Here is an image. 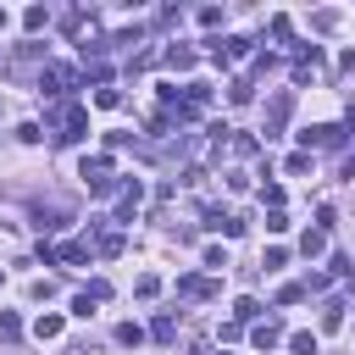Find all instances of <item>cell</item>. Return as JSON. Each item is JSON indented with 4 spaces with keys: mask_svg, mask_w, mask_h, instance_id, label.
Masks as SVG:
<instances>
[{
    "mask_svg": "<svg viewBox=\"0 0 355 355\" xmlns=\"http://www.w3.org/2000/svg\"><path fill=\"white\" fill-rule=\"evenodd\" d=\"M50 128H55V144H78L89 133V111L78 100H61V105H50Z\"/></svg>",
    "mask_w": 355,
    "mask_h": 355,
    "instance_id": "1",
    "label": "cell"
},
{
    "mask_svg": "<svg viewBox=\"0 0 355 355\" xmlns=\"http://www.w3.org/2000/svg\"><path fill=\"white\" fill-rule=\"evenodd\" d=\"M78 178L89 183V194H116V189H122V178H116V166H111V155H83V166H78Z\"/></svg>",
    "mask_w": 355,
    "mask_h": 355,
    "instance_id": "2",
    "label": "cell"
},
{
    "mask_svg": "<svg viewBox=\"0 0 355 355\" xmlns=\"http://www.w3.org/2000/svg\"><path fill=\"white\" fill-rule=\"evenodd\" d=\"M78 83H83V72H78V67H55V61H50V67L39 72V94H50L55 105H61V100H67Z\"/></svg>",
    "mask_w": 355,
    "mask_h": 355,
    "instance_id": "3",
    "label": "cell"
},
{
    "mask_svg": "<svg viewBox=\"0 0 355 355\" xmlns=\"http://www.w3.org/2000/svg\"><path fill=\"white\" fill-rule=\"evenodd\" d=\"M300 144H305V155H311V150H338V144H344V128H333V122L300 128Z\"/></svg>",
    "mask_w": 355,
    "mask_h": 355,
    "instance_id": "4",
    "label": "cell"
},
{
    "mask_svg": "<svg viewBox=\"0 0 355 355\" xmlns=\"http://www.w3.org/2000/svg\"><path fill=\"white\" fill-rule=\"evenodd\" d=\"M288 111H294V94H288V89H277V94H272V105H266V128H261V133H266V139H277V133H283V122H288Z\"/></svg>",
    "mask_w": 355,
    "mask_h": 355,
    "instance_id": "5",
    "label": "cell"
},
{
    "mask_svg": "<svg viewBox=\"0 0 355 355\" xmlns=\"http://www.w3.org/2000/svg\"><path fill=\"white\" fill-rule=\"evenodd\" d=\"M277 338H283V322H277V316H266V322L250 327V344H255V349H272Z\"/></svg>",
    "mask_w": 355,
    "mask_h": 355,
    "instance_id": "6",
    "label": "cell"
},
{
    "mask_svg": "<svg viewBox=\"0 0 355 355\" xmlns=\"http://www.w3.org/2000/svg\"><path fill=\"white\" fill-rule=\"evenodd\" d=\"M178 294L183 300H216V283L211 277H178Z\"/></svg>",
    "mask_w": 355,
    "mask_h": 355,
    "instance_id": "7",
    "label": "cell"
},
{
    "mask_svg": "<svg viewBox=\"0 0 355 355\" xmlns=\"http://www.w3.org/2000/svg\"><path fill=\"white\" fill-rule=\"evenodd\" d=\"M116 194H122V200H116V222H128V216L139 211V200H144V189H139V183H122Z\"/></svg>",
    "mask_w": 355,
    "mask_h": 355,
    "instance_id": "8",
    "label": "cell"
},
{
    "mask_svg": "<svg viewBox=\"0 0 355 355\" xmlns=\"http://www.w3.org/2000/svg\"><path fill=\"white\" fill-rule=\"evenodd\" d=\"M89 244H78V239H67V244H55V261H67V266H89Z\"/></svg>",
    "mask_w": 355,
    "mask_h": 355,
    "instance_id": "9",
    "label": "cell"
},
{
    "mask_svg": "<svg viewBox=\"0 0 355 355\" xmlns=\"http://www.w3.org/2000/svg\"><path fill=\"white\" fill-rule=\"evenodd\" d=\"M194 61H200V55H194L189 44H172V50H166V67H172V72H194Z\"/></svg>",
    "mask_w": 355,
    "mask_h": 355,
    "instance_id": "10",
    "label": "cell"
},
{
    "mask_svg": "<svg viewBox=\"0 0 355 355\" xmlns=\"http://www.w3.org/2000/svg\"><path fill=\"white\" fill-rule=\"evenodd\" d=\"M322 327H327V333H333V327H344V300H338V294H327V300H322Z\"/></svg>",
    "mask_w": 355,
    "mask_h": 355,
    "instance_id": "11",
    "label": "cell"
},
{
    "mask_svg": "<svg viewBox=\"0 0 355 355\" xmlns=\"http://www.w3.org/2000/svg\"><path fill=\"white\" fill-rule=\"evenodd\" d=\"M300 250H305V261H316V255L327 250V233H322V227H305V239H300Z\"/></svg>",
    "mask_w": 355,
    "mask_h": 355,
    "instance_id": "12",
    "label": "cell"
},
{
    "mask_svg": "<svg viewBox=\"0 0 355 355\" xmlns=\"http://www.w3.org/2000/svg\"><path fill=\"white\" fill-rule=\"evenodd\" d=\"M255 316H261V300H250V294H239V300H233V322L244 327V322H255Z\"/></svg>",
    "mask_w": 355,
    "mask_h": 355,
    "instance_id": "13",
    "label": "cell"
},
{
    "mask_svg": "<svg viewBox=\"0 0 355 355\" xmlns=\"http://www.w3.org/2000/svg\"><path fill=\"white\" fill-rule=\"evenodd\" d=\"M227 100H233V105H250V100H255V83H250V78H233V83H227Z\"/></svg>",
    "mask_w": 355,
    "mask_h": 355,
    "instance_id": "14",
    "label": "cell"
},
{
    "mask_svg": "<svg viewBox=\"0 0 355 355\" xmlns=\"http://www.w3.org/2000/svg\"><path fill=\"white\" fill-rule=\"evenodd\" d=\"M0 338H6V344L22 338V316H17V311H0Z\"/></svg>",
    "mask_w": 355,
    "mask_h": 355,
    "instance_id": "15",
    "label": "cell"
},
{
    "mask_svg": "<svg viewBox=\"0 0 355 355\" xmlns=\"http://www.w3.org/2000/svg\"><path fill=\"white\" fill-rule=\"evenodd\" d=\"M150 338H155V344H172V338H178V316H155Z\"/></svg>",
    "mask_w": 355,
    "mask_h": 355,
    "instance_id": "16",
    "label": "cell"
},
{
    "mask_svg": "<svg viewBox=\"0 0 355 355\" xmlns=\"http://www.w3.org/2000/svg\"><path fill=\"white\" fill-rule=\"evenodd\" d=\"M116 344L139 349V344H144V327H139V322H122V327H116Z\"/></svg>",
    "mask_w": 355,
    "mask_h": 355,
    "instance_id": "17",
    "label": "cell"
},
{
    "mask_svg": "<svg viewBox=\"0 0 355 355\" xmlns=\"http://www.w3.org/2000/svg\"><path fill=\"white\" fill-rule=\"evenodd\" d=\"M44 22H50V11H44V6H28V11H22V28H28V33H39Z\"/></svg>",
    "mask_w": 355,
    "mask_h": 355,
    "instance_id": "18",
    "label": "cell"
},
{
    "mask_svg": "<svg viewBox=\"0 0 355 355\" xmlns=\"http://www.w3.org/2000/svg\"><path fill=\"white\" fill-rule=\"evenodd\" d=\"M133 294H139V300H155V294H161V277H155V272H144V277L133 283Z\"/></svg>",
    "mask_w": 355,
    "mask_h": 355,
    "instance_id": "19",
    "label": "cell"
},
{
    "mask_svg": "<svg viewBox=\"0 0 355 355\" xmlns=\"http://www.w3.org/2000/svg\"><path fill=\"white\" fill-rule=\"evenodd\" d=\"M33 333H39V338H61V316H55V311H50V316H39V322H33Z\"/></svg>",
    "mask_w": 355,
    "mask_h": 355,
    "instance_id": "20",
    "label": "cell"
},
{
    "mask_svg": "<svg viewBox=\"0 0 355 355\" xmlns=\"http://www.w3.org/2000/svg\"><path fill=\"white\" fill-rule=\"evenodd\" d=\"M94 105H100V111H116V105H122V89H94Z\"/></svg>",
    "mask_w": 355,
    "mask_h": 355,
    "instance_id": "21",
    "label": "cell"
},
{
    "mask_svg": "<svg viewBox=\"0 0 355 355\" xmlns=\"http://www.w3.org/2000/svg\"><path fill=\"white\" fill-rule=\"evenodd\" d=\"M300 300H305V283H283L277 288V305H300Z\"/></svg>",
    "mask_w": 355,
    "mask_h": 355,
    "instance_id": "22",
    "label": "cell"
},
{
    "mask_svg": "<svg viewBox=\"0 0 355 355\" xmlns=\"http://www.w3.org/2000/svg\"><path fill=\"white\" fill-rule=\"evenodd\" d=\"M288 349H294V355H316V333H294Z\"/></svg>",
    "mask_w": 355,
    "mask_h": 355,
    "instance_id": "23",
    "label": "cell"
},
{
    "mask_svg": "<svg viewBox=\"0 0 355 355\" xmlns=\"http://www.w3.org/2000/svg\"><path fill=\"white\" fill-rule=\"evenodd\" d=\"M311 28H316V33H333V28H338V11H316Z\"/></svg>",
    "mask_w": 355,
    "mask_h": 355,
    "instance_id": "24",
    "label": "cell"
},
{
    "mask_svg": "<svg viewBox=\"0 0 355 355\" xmlns=\"http://www.w3.org/2000/svg\"><path fill=\"white\" fill-rule=\"evenodd\" d=\"M233 155H261V139H250V133H239V139H233Z\"/></svg>",
    "mask_w": 355,
    "mask_h": 355,
    "instance_id": "25",
    "label": "cell"
},
{
    "mask_svg": "<svg viewBox=\"0 0 355 355\" xmlns=\"http://www.w3.org/2000/svg\"><path fill=\"white\" fill-rule=\"evenodd\" d=\"M283 261H288V250H283V244H272V250H266V255H261V266H266V272H277V266H283Z\"/></svg>",
    "mask_w": 355,
    "mask_h": 355,
    "instance_id": "26",
    "label": "cell"
},
{
    "mask_svg": "<svg viewBox=\"0 0 355 355\" xmlns=\"http://www.w3.org/2000/svg\"><path fill=\"white\" fill-rule=\"evenodd\" d=\"M72 316L89 322V316H94V300H89V294H72Z\"/></svg>",
    "mask_w": 355,
    "mask_h": 355,
    "instance_id": "27",
    "label": "cell"
},
{
    "mask_svg": "<svg viewBox=\"0 0 355 355\" xmlns=\"http://www.w3.org/2000/svg\"><path fill=\"white\" fill-rule=\"evenodd\" d=\"M17 139H22V144H39V139H44V128H39V122H22V128H17Z\"/></svg>",
    "mask_w": 355,
    "mask_h": 355,
    "instance_id": "28",
    "label": "cell"
},
{
    "mask_svg": "<svg viewBox=\"0 0 355 355\" xmlns=\"http://www.w3.org/2000/svg\"><path fill=\"white\" fill-rule=\"evenodd\" d=\"M205 266H211V272H222V266H227V250H222V244H211V250H205Z\"/></svg>",
    "mask_w": 355,
    "mask_h": 355,
    "instance_id": "29",
    "label": "cell"
},
{
    "mask_svg": "<svg viewBox=\"0 0 355 355\" xmlns=\"http://www.w3.org/2000/svg\"><path fill=\"white\" fill-rule=\"evenodd\" d=\"M83 294H89V300H94V305H100V300H111V283H105V277H94V283H89V288H83Z\"/></svg>",
    "mask_w": 355,
    "mask_h": 355,
    "instance_id": "30",
    "label": "cell"
},
{
    "mask_svg": "<svg viewBox=\"0 0 355 355\" xmlns=\"http://www.w3.org/2000/svg\"><path fill=\"white\" fill-rule=\"evenodd\" d=\"M272 39H294V22L288 17H272Z\"/></svg>",
    "mask_w": 355,
    "mask_h": 355,
    "instance_id": "31",
    "label": "cell"
},
{
    "mask_svg": "<svg viewBox=\"0 0 355 355\" xmlns=\"http://www.w3.org/2000/svg\"><path fill=\"white\" fill-rule=\"evenodd\" d=\"M288 172H294V178H305V172H311V155H305V150H300V155H288Z\"/></svg>",
    "mask_w": 355,
    "mask_h": 355,
    "instance_id": "32",
    "label": "cell"
},
{
    "mask_svg": "<svg viewBox=\"0 0 355 355\" xmlns=\"http://www.w3.org/2000/svg\"><path fill=\"white\" fill-rule=\"evenodd\" d=\"M344 72H355V50H344Z\"/></svg>",
    "mask_w": 355,
    "mask_h": 355,
    "instance_id": "33",
    "label": "cell"
},
{
    "mask_svg": "<svg viewBox=\"0 0 355 355\" xmlns=\"http://www.w3.org/2000/svg\"><path fill=\"white\" fill-rule=\"evenodd\" d=\"M0 28H6V11H0Z\"/></svg>",
    "mask_w": 355,
    "mask_h": 355,
    "instance_id": "34",
    "label": "cell"
}]
</instances>
